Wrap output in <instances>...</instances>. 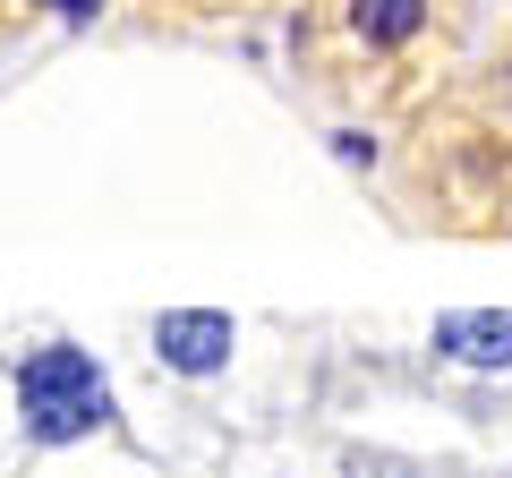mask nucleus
<instances>
[{
    "label": "nucleus",
    "instance_id": "f257e3e1",
    "mask_svg": "<svg viewBox=\"0 0 512 478\" xmlns=\"http://www.w3.org/2000/svg\"><path fill=\"white\" fill-rule=\"evenodd\" d=\"M9 419L26 453H69L111 436V376L86 342H35L9 368Z\"/></svg>",
    "mask_w": 512,
    "mask_h": 478
},
{
    "label": "nucleus",
    "instance_id": "f03ea898",
    "mask_svg": "<svg viewBox=\"0 0 512 478\" xmlns=\"http://www.w3.org/2000/svg\"><path fill=\"white\" fill-rule=\"evenodd\" d=\"M239 350V325L222 308H163L154 316V359L171 376H222Z\"/></svg>",
    "mask_w": 512,
    "mask_h": 478
},
{
    "label": "nucleus",
    "instance_id": "7ed1b4c3",
    "mask_svg": "<svg viewBox=\"0 0 512 478\" xmlns=\"http://www.w3.org/2000/svg\"><path fill=\"white\" fill-rule=\"evenodd\" d=\"M436 359L478 368V376H504L512 368V308H453V316H436Z\"/></svg>",
    "mask_w": 512,
    "mask_h": 478
},
{
    "label": "nucleus",
    "instance_id": "20e7f679",
    "mask_svg": "<svg viewBox=\"0 0 512 478\" xmlns=\"http://www.w3.org/2000/svg\"><path fill=\"white\" fill-rule=\"evenodd\" d=\"M342 18H350V43L376 60L410 52V43L427 35V18H436V0H342Z\"/></svg>",
    "mask_w": 512,
    "mask_h": 478
},
{
    "label": "nucleus",
    "instance_id": "39448f33",
    "mask_svg": "<svg viewBox=\"0 0 512 478\" xmlns=\"http://www.w3.org/2000/svg\"><path fill=\"white\" fill-rule=\"evenodd\" d=\"M342 163L367 171V163H376V137H367V129H342Z\"/></svg>",
    "mask_w": 512,
    "mask_h": 478
}]
</instances>
